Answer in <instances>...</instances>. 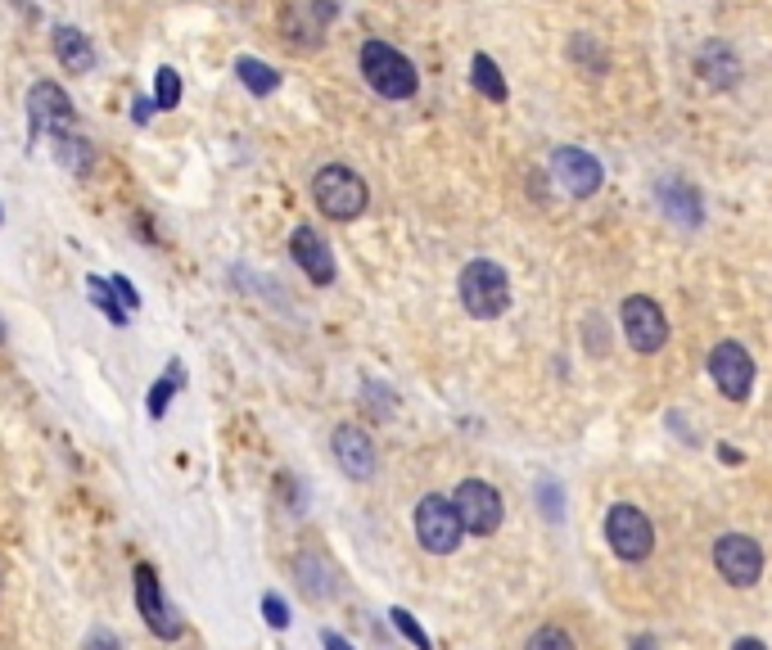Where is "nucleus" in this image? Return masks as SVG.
I'll list each match as a JSON object with an SVG mask.
<instances>
[{
  "instance_id": "2",
  "label": "nucleus",
  "mask_w": 772,
  "mask_h": 650,
  "mask_svg": "<svg viewBox=\"0 0 772 650\" xmlns=\"http://www.w3.org/2000/svg\"><path fill=\"white\" fill-rule=\"evenodd\" d=\"M457 289H461L465 312L479 317V321H493V317H502V312L511 308V280H506V271H502L497 263H489V258L465 263Z\"/></svg>"
},
{
  "instance_id": "11",
  "label": "nucleus",
  "mask_w": 772,
  "mask_h": 650,
  "mask_svg": "<svg viewBox=\"0 0 772 650\" xmlns=\"http://www.w3.org/2000/svg\"><path fill=\"white\" fill-rule=\"evenodd\" d=\"M136 610L144 615V624H150L154 637H163V641H176V637H181V615L163 601L159 574H154L150 565H140V569H136Z\"/></svg>"
},
{
  "instance_id": "10",
  "label": "nucleus",
  "mask_w": 772,
  "mask_h": 650,
  "mask_svg": "<svg viewBox=\"0 0 772 650\" xmlns=\"http://www.w3.org/2000/svg\"><path fill=\"white\" fill-rule=\"evenodd\" d=\"M551 177L560 181V190L565 194H573V199H588V194H597L601 190V181H605V172H601V163L588 154V149H578V145H560L556 154H551Z\"/></svg>"
},
{
  "instance_id": "17",
  "label": "nucleus",
  "mask_w": 772,
  "mask_h": 650,
  "mask_svg": "<svg viewBox=\"0 0 772 650\" xmlns=\"http://www.w3.org/2000/svg\"><path fill=\"white\" fill-rule=\"evenodd\" d=\"M55 60H60L68 73H90V68H95V50H90V41H86L77 28L60 23V28H55Z\"/></svg>"
},
{
  "instance_id": "15",
  "label": "nucleus",
  "mask_w": 772,
  "mask_h": 650,
  "mask_svg": "<svg viewBox=\"0 0 772 650\" xmlns=\"http://www.w3.org/2000/svg\"><path fill=\"white\" fill-rule=\"evenodd\" d=\"M289 254H294V263L308 271L312 285H330L334 280V254H330V244L312 226H299L294 235H289Z\"/></svg>"
},
{
  "instance_id": "29",
  "label": "nucleus",
  "mask_w": 772,
  "mask_h": 650,
  "mask_svg": "<svg viewBox=\"0 0 772 650\" xmlns=\"http://www.w3.org/2000/svg\"><path fill=\"white\" fill-rule=\"evenodd\" d=\"M109 294L118 298V303H122L127 312H136V308H140V294L131 289V280H127V276H114V280H109Z\"/></svg>"
},
{
  "instance_id": "26",
  "label": "nucleus",
  "mask_w": 772,
  "mask_h": 650,
  "mask_svg": "<svg viewBox=\"0 0 772 650\" xmlns=\"http://www.w3.org/2000/svg\"><path fill=\"white\" fill-rule=\"evenodd\" d=\"M389 619H394V628H398V632H403V637H407V641H411L416 650H433V641H429V632H425V628H420V624L411 619V610H403V606H394V610H389Z\"/></svg>"
},
{
  "instance_id": "18",
  "label": "nucleus",
  "mask_w": 772,
  "mask_h": 650,
  "mask_svg": "<svg viewBox=\"0 0 772 650\" xmlns=\"http://www.w3.org/2000/svg\"><path fill=\"white\" fill-rule=\"evenodd\" d=\"M294 578H299V592L308 596V601H325V596H334V574L321 556H294Z\"/></svg>"
},
{
  "instance_id": "22",
  "label": "nucleus",
  "mask_w": 772,
  "mask_h": 650,
  "mask_svg": "<svg viewBox=\"0 0 772 650\" xmlns=\"http://www.w3.org/2000/svg\"><path fill=\"white\" fill-rule=\"evenodd\" d=\"M181 384H185L181 362H172V366H168V375H163V380H154V388H150V416H154V420L168 412V403L176 397V388H181Z\"/></svg>"
},
{
  "instance_id": "31",
  "label": "nucleus",
  "mask_w": 772,
  "mask_h": 650,
  "mask_svg": "<svg viewBox=\"0 0 772 650\" xmlns=\"http://www.w3.org/2000/svg\"><path fill=\"white\" fill-rule=\"evenodd\" d=\"M82 650H122V641H118L109 628H95V632L82 641Z\"/></svg>"
},
{
  "instance_id": "14",
  "label": "nucleus",
  "mask_w": 772,
  "mask_h": 650,
  "mask_svg": "<svg viewBox=\"0 0 772 650\" xmlns=\"http://www.w3.org/2000/svg\"><path fill=\"white\" fill-rule=\"evenodd\" d=\"M696 77L714 90H728L741 82V55L728 45V41H705L696 50Z\"/></svg>"
},
{
  "instance_id": "23",
  "label": "nucleus",
  "mask_w": 772,
  "mask_h": 650,
  "mask_svg": "<svg viewBox=\"0 0 772 650\" xmlns=\"http://www.w3.org/2000/svg\"><path fill=\"white\" fill-rule=\"evenodd\" d=\"M55 154H60V163L64 168H73L77 177H86L90 172V149H86V140L82 136H55Z\"/></svg>"
},
{
  "instance_id": "37",
  "label": "nucleus",
  "mask_w": 772,
  "mask_h": 650,
  "mask_svg": "<svg viewBox=\"0 0 772 650\" xmlns=\"http://www.w3.org/2000/svg\"><path fill=\"white\" fill-rule=\"evenodd\" d=\"M0 339H6V326H0Z\"/></svg>"
},
{
  "instance_id": "4",
  "label": "nucleus",
  "mask_w": 772,
  "mask_h": 650,
  "mask_svg": "<svg viewBox=\"0 0 772 650\" xmlns=\"http://www.w3.org/2000/svg\"><path fill=\"white\" fill-rule=\"evenodd\" d=\"M605 542L623 565H642L655 552V529H651L646 511H637L633 502H614L605 511Z\"/></svg>"
},
{
  "instance_id": "35",
  "label": "nucleus",
  "mask_w": 772,
  "mask_h": 650,
  "mask_svg": "<svg viewBox=\"0 0 772 650\" xmlns=\"http://www.w3.org/2000/svg\"><path fill=\"white\" fill-rule=\"evenodd\" d=\"M732 650H768V646H763L759 637H737V646H732Z\"/></svg>"
},
{
  "instance_id": "34",
  "label": "nucleus",
  "mask_w": 772,
  "mask_h": 650,
  "mask_svg": "<svg viewBox=\"0 0 772 650\" xmlns=\"http://www.w3.org/2000/svg\"><path fill=\"white\" fill-rule=\"evenodd\" d=\"M629 650H660V641H655V637H633Z\"/></svg>"
},
{
  "instance_id": "12",
  "label": "nucleus",
  "mask_w": 772,
  "mask_h": 650,
  "mask_svg": "<svg viewBox=\"0 0 772 650\" xmlns=\"http://www.w3.org/2000/svg\"><path fill=\"white\" fill-rule=\"evenodd\" d=\"M28 122H32V136H36V131L64 136V131L73 127V105H68L64 86H55V82H36V86L28 90Z\"/></svg>"
},
{
  "instance_id": "21",
  "label": "nucleus",
  "mask_w": 772,
  "mask_h": 650,
  "mask_svg": "<svg viewBox=\"0 0 772 650\" xmlns=\"http://www.w3.org/2000/svg\"><path fill=\"white\" fill-rule=\"evenodd\" d=\"M569 55H573V64H583L588 68V77H601L605 73V50L597 45V36H588V32H578L573 41H569Z\"/></svg>"
},
{
  "instance_id": "3",
  "label": "nucleus",
  "mask_w": 772,
  "mask_h": 650,
  "mask_svg": "<svg viewBox=\"0 0 772 650\" xmlns=\"http://www.w3.org/2000/svg\"><path fill=\"white\" fill-rule=\"evenodd\" d=\"M362 73L384 99H411L416 86H420L416 64L407 55H398L394 45H384V41H366L362 45Z\"/></svg>"
},
{
  "instance_id": "25",
  "label": "nucleus",
  "mask_w": 772,
  "mask_h": 650,
  "mask_svg": "<svg viewBox=\"0 0 772 650\" xmlns=\"http://www.w3.org/2000/svg\"><path fill=\"white\" fill-rule=\"evenodd\" d=\"M524 650H578V646H573V637H569L565 628H556V624H543L534 637L524 641Z\"/></svg>"
},
{
  "instance_id": "6",
  "label": "nucleus",
  "mask_w": 772,
  "mask_h": 650,
  "mask_svg": "<svg viewBox=\"0 0 772 650\" xmlns=\"http://www.w3.org/2000/svg\"><path fill=\"white\" fill-rule=\"evenodd\" d=\"M452 507H457V515H461V529L474 533V537L497 533V529H502V515H506L502 492H497L493 483H484V479H465V483L452 492Z\"/></svg>"
},
{
  "instance_id": "24",
  "label": "nucleus",
  "mask_w": 772,
  "mask_h": 650,
  "mask_svg": "<svg viewBox=\"0 0 772 650\" xmlns=\"http://www.w3.org/2000/svg\"><path fill=\"white\" fill-rule=\"evenodd\" d=\"M86 285H90V298H95V308H100V312H105V317H109L114 326H127V308H122V303H118V298L109 294V285H105L100 276H90Z\"/></svg>"
},
{
  "instance_id": "38",
  "label": "nucleus",
  "mask_w": 772,
  "mask_h": 650,
  "mask_svg": "<svg viewBox=\"0 0 772 650\" xmlns=\"http://www.w3.org/2000/svg\"><path fill=\"white\" fill-rule=\"evenodd\" d=\"M0 583H6V574H0Z\"/></svg>"
},
{
  "instance_id": "20",
  "label": "nucleus",
  "mask_w": 772,
  "mask_h": 650,
  "mask_svg": "<svg viewBox=\"0 0 772 650\" xmlns=\"http://www.w3.org/2000/svg\"><path fill=\"white\" fill-rule=\"evenodd\" d=\"M235 73H239V82H245L254 95H271L280 86V73L271 64H262V60H249V55L235 64Z\"/></svg>"
},
{
  "instance_id": "32",
  "label": "nucleus",
  "mask_w": 772,
  "mask_h": 650,
  "mask_svg": "<svg viewBox=\"0 0 772 650\" xmlns=\"http://www.w3.org/2000/svg\"><path fill=\"white\" fill-rule=\"evenodd\" d=\"M154 109H159V105H154V99H144V95H140V99H136V114H131V118H136V122L144 127V122H150V118H154Z\"/></svg>"
},
{
  "instance_id": "33",
  "label": "nucleus",
  "mask_w": 772,
  "mask_h": 650,
  "mask_svg": "<svg viewBox=\"0 0 772 650\" xmlns=\"http://www.w3.org/2000/svg\"><path fill=\"white\" fill-rule=\"evenodd\" d=\"M321 646H325V650H353V646H349L340 632H321Z\"/></svg>"
},
{
  "instance_id": "8",
  "label": "nucleus",
  "mask_w": 772,
  "mask_h": 650,
  "mask_svg": "<svg viewBox=\"0 0 772 650\" xmlns=\"http://www.w3.org/2000/svg\"><path fill=\"white\" fill-rule=\"evenodd\" d=\"M709 375L718 384V393L728 397V403H746L750 388H754V362L750 353L737 343V339H722L714 343V353H709Z\"/></svg>"
},
{
  "instance_id": "1",
  "label": "nucleus",
  "mask_w": 772,
  "mask_h": 650,
  "mask_svg": "<svg viewBox=\"0 0 772 650\" xmlns=\"http://www.w3.org/2000/svg\"><path fill=\"white\" fill-rule=\"evenodd\" d=\"M312 199H317V209H321L325 217H334V222H353V217L366 213L371 190H366V181H362L353 168H344V163H325V168L312 177Z\"/></svg>"
},
{
  "instance_id": "28",
  "label": "nucleus",
  "mask_w": 772,
  "mask_h": 650,
  "mask_svg": "<svg viewBox=\"0 0 772 650\" xmlns=\"http://www.w3.org/2000/svg\"><path fill=\"white\" fill-rule=\"evenodd\" d=\"M262 615H267V624H271L276 632H285V628H289V610H285V601H280L276 592H267V596H262Z\"/></svg>"
},
{
  "instance_id": "36",
  "label": "nucleus",
  "mask_w": 772,
  "mask_h": 650,
  "mask_svg": "<svg viewBox=\"0 0 772 650\" xmlns=\"http://www.w3.org/2000/svg\"><path fill=\"white\" fill-rule=\"evenodd\" d=\"M718 457H722V461H728V466H737V461H741V452H737V447H728V443H722V447H718Z\"/></svg>"
},
{
  "instance_id": "13",
  "label": "nucleus",
  "mask_w": 772,
  "mask_h": 650,
  "mask_svg": "<svg viewBox=\"0 0 772 650\" xmlns=\"http://www.w3.org/2000/svg\"><path fill=\"white\" fill-rule=\"evenodd\" d=\"M334 461H340V470L349 479H371L375 466H379L371 434L357 429V425H340V429H334Z\"/></svg>"
},
{
  "instance_id": "9",
  "label": "nucleus",
  "mask_w": 772,
  "mask_h": 650,
  "mask_svg": "<svg viewBox=\"0 0 772 650\" xmlns=\"http://www.w3.org/2000/svg\"><path fill=\"white\" fill-rule=\"evenodd\" d=\"M714 565L732 587H754L759 574H763V552H759V542L746 537V533H722L714 542Z\"/></svg>"
},
{
  "instance_id": "30",
  "label": "nucleus",
  "mask_w": 772,
  "mask_h": 650,
  "mask_svg": "<svg viewBox=\"0 0 772 650\" xmlns=\"http://www.w3.org/2000/svg\"><path fill=\"white\" fill-rule=\"evenodd\" d=\"M538 497H543V511H547V520H560V488H556V479H543L538 483Z\"/></svg>"
},
{
  "instance_id": "5",
  "label": "nucleus",
  "mask_w": 772,
  "mask_h": 650,
  "mask_svg": "<svg viewBox=\"0 0 772 650\" xmlns=\"http://www.w3.org/2000/svg\"><path fill=\"white\" fill-rule=\"evenodd\" d=\"M461 515L452 507V497H439V492H429L420 497V507H416V542L425 546L429 556H452L457 546H461Z\"/></svg>"
},
{
  "instance_id": "7",
  "label": "nucleus",
  "mask_w": 772,
  "mask_h": 650,
  "mask_svg": "<svg viewBox=\"0 0 772 650\" xmlns=\"http://www.w3.org/2000/svg\"><path fill=\"white\" fill-rule=\"evenodd\" d=\"M619 317H623V339H629L633 353H660V348L668 343V321H664L655 298H646V294L623 298Z\"/></svg>"
},
{
  "instance_id": "27",
  "label": "nucleus",
  "mask_w": 772,
  "mask_h": 650,
  "mask_svg": "<svg viewBox=\"0 0 772 650\" xmlns=\"http://www.w3.org/2000/svg\"><path fill=\"white\" fill-rule=\"evenodd\" d=\"M154 105L159 109H176L181 105V77L172 68H159V90H154Z\"/></svg>"
},
{
  "instance_id": "16",
  "label": "nucleus",
  "mask_w": 772,
  "mask_h": 650,
  "mask_svg": "<svg viewBox=\"0 0 772 650\" xmlns=\"http://www.w3.org/2000/svg\"><path fill=\"white\" fill-rule=\"evenodd\" d=\"M655 199H660V209L678 222V226H700L705 222V199L691 181H678V177H668L655 185Z\"/></svg>"
},
{
  "instance_id": "19",
  "label": "nucleus",
  "mask_w": 772,
  "mask_h": 650,
  "mask_svg": "<svg viewBox=\"0 0 772 650\" xmlns=\"http://www.w3.org/2000/svg\"><path fill=\"white\" fill-rule=\"evenodd\" d=\"M470 82H474V90L479 95H489L493 99V105H506V77H502V68L489 60V55H474L470 60Z\"/></svg>"
}]
</instances>
